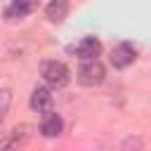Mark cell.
Segmentation results:
<instances>
[{"instance_id":"1","label":"cell","mask_w":151,"mask_h":151,"mask_svg":"<svg viewBox=\"0 0 151 151\" xmlns=\"http://www.w3.org/2000/svg\"><path fill=\"white\" fill-rule=\"evenodd\" d=\"M40 76L47 85L52 87H64L68 83V68L64 61H57V59H50V61H42L40 64Z\"/></svg>"},{"instance_id":"2","label":"cell","mask_w":151,"mask_h":151,"mask_svg":"<svg viewBox=\"0 0 151 151\" xmlns=\"http://www.w3.org/2000/svg\"><path fill=\"white\" fill-rule=\"evenodd\" d=\"M104 66L99 64V59H92V61H80L78 71H76V80L85 87H94V85H101L104 83Z\"/></svg>"},{"instance_id":"3","label":"cell","mask_w":151,"mask_h":151,"mask_svg":"<svg viewBox=\"0 0 151 151\" xmlns=\"http://www.w3.org/2000/svg\"><path fill=\"white\" fill-rule=\"evenodd\" d=\"M31 139V127L28 125H14L9 132L0 137V151H24Z\"/></svg>"},{"instance_id":"4","label":"cell","mask_w":151,"mask_h":151,"mask_svg":"<svg viewBox=\"0 0 151 151\" xmlns=\"http://www.w3.org/2000/svg\"><path fill=\"white\" fill-rule=\"evenodd\" d=\"M134 59H137V50H134L130 42H118V45L111 50V64H113L116 68H127Z\"/></svg>"},{"instance_id":"5","label":"cell","mask_w":151,"mask_h":151,"mask_svg":"<svg viewBox=\"0 0 151 151\" xmlns=\"http://www.w3.org/2000/svg\"><path fill=\"white\" fill-rule=\"evenodd\" d=\"M76 54L80 61H92L101 54V42L97 38H83L78 45H76Z\"/></svg>"},{"instance_id":"6","label":"cell","mask_w":151,"mask_h":151,"mask_svg":"<svg viewBox=\"0 0 151 151\" xmlns=\"http://www.w3.org/2000/svg\"><path fill=\"white\" fill-rule=\"evenodd\" d=\"M52 101H54V97H52V92L47 87H35L33 94H31V109L38 111V113L52 111Z\"/></svg>"},{"instance_id":"7","label":"cell","mask_w":151,"mask_h":151,"mask_svg":"<svg viewBox=\"0 0 151 151\" xmlns=\"http://www.w3.org/2000/svg\"><path fill=\"white\" fill-rule=\"evenodd\" d=\"M61 130H64V120H61V116H59V113H54V111H47V113L42 116L40 132H42L45 137H59V134H61Z\"/></svg>"},{"instance_id":"8","label":"cell","mask_w":151,"mask_h":151,"mask_svg":"<svg viewBox=\"0 0 151 151\" xmlns=\"http://www.w3.org/2000/svg\"><path fill=\"white\" fill-rule=\"evenodd\" d=\"M35 5H38V0H12L9 7L5 9V17L7 19H24L35 9Z\"/></svg>"},{"instance_id":"9","label":"cell","mask_w":151,"mask_h":151,"mask_svg":"<svg viewBox=\"0 0 151 151\" xmlns=\"http://www.w3.org/2000/svg\"><path fill=\"white\" fill-rule=\"evenodd\" d=\"M45 14H47V19L54 21V24L64 21L66 14H68V0H50L47 7H45Z\"/></svg>"},{"instance_id":"10","label":"cell","mask_w":151,"mask_h":151,"mask_svg":"<svg viewBox=\"0 0 151 151\" xmlns=\"http://www.w3.org/2000/svg\"><path fill=\"white\" fill-rule=\"evenodd\" d=\"M9 104H12V92H9L7 87H2V90H0V123H2V118L7 116Z\"/></svg>"}]
</instances>
